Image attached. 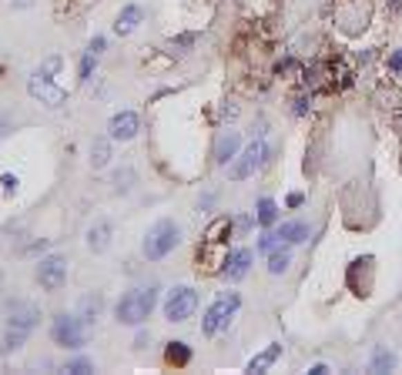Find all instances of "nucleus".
I'll return each mask as SVG.
<instances>
[{
  "mask_svg": "<svg viewBox=\"0 0 402 375\" xmlns=\"http://www.w3.org/2000/svg\"><path fill=\"white\" fill-rule=\"evenodd\" d=\"M67 372L70 375H88V372H94V362H90V358H74V362H67Z\"/></svg>",
  "mask_w": 402,
  "mask_h": 375,
  "instance_id": "b1692460",
  "label": "nucleus"
},
{
  "mask_svg": "<svg viewBox=\"0 0 402 375\" xmlns=\"http://www.w3.org/2000/svg\"><path fill=\"white\" fill-rule=\"evenodd\" d=\"M23 338H27V331L23 329H10V325H7V335L0 338V352H10V349L23 345Z\"/></svg>",
  "mask_w": 402,
  "mask_h": 375,
  "instance_id": "4be33fe9",
  "label": "nucleus"
},
{
  "mask_svg": "<svg viewBox=\"0 0 402 375\" xmlns=\"http://www.w3.org/2000/svg\"><path fill=\"white\" fill-rule=\"evenodd\" d=\"M88 50H90V54H101V50H104V37H94Z\"/></svg>",
  "mask_w": 402,
  "mask_h": 375,
  "instance_id": "7c9ffc66",
  "label": "nucleus"
},
{
  "mask_svg": "<svg viewBox=\"0 0 402 375\" xmlns=\"http://www.w3.org/2000/svg\"><path fill=\"white\" fill-rule=\"evenodd\" d=\"M7 128H10V121H7V117H3V114H0V137H3V134H7Z\"/></svg>",
  "mask_w": 402,
  "mask_h": 375,
  "instance_id": "f704fd0d",
  "label": "nucleus"
},
{
  "mask_svg": "<svg viewBox=\"0 0 402 375\" xmlns=\"http://www.w3.org/2000/svg\"><path fill=\"white\" fill-rule=\"evenodd\" d=\"M195 309H198V291L195 288H175L168 295V302H164L168 322H184V318L195 315Z\"/></svg>",
  "mask_w": 402,
  "mask_h": 375,
  "instance_id": "39448f33",
  "label": "nucleus"
},
{
  "mask_svg": "<svg viewBox=\"0 0 402 375\" xmlns=\"http://www.w3.org/2000/svg\"><path fill=\"white\" fill-rule=\"evenodd\" d=\"M164 362H168V365H188V362H191V349H188L184 342H168Z\"/></svg>",
  "mask_w": 402,
  "mask_h": 375,
  "instance_id": "f3484780",
  "label": "nucleus"
},
{
  "mask_svg": "<svg viewBox=\"0 0 402 375\" xmlns=\"http://www.w3.org/2000/svg\"><path fill=\"white\" fill-rule=\"evenodd\" d=\"M50 335H54V342H57V345H64V349H81V345L88 342L84 318H77V315H57Z\"/></svg>",
  "mask_w": 402,
  "mask_h": 375,
  "instance_id": "20e7f679",
  "label": "nucleus"
},
{
  "mask_svg": "<svg viewBox=\"0 0 402 375\" xmlns=\"http://www.w3.org/2000/svg\"><path fill=\"white\" fill-rule=\"evenodd\" d=\"M231 235V221L228 218H215L208 224V231H204V242H224Z\"/></svg>",
  "mask_w": 402,
  "mask_h": 375,
  "instance_id": "aec40b11",
  "label": "nucleus"
},
{
  "mask_svg": "<svg viewBox=\"0 0 402 375\" xmlns=\"http://www.w3.org/2000/svg\"><path fill=\"white\" fill-rule=\"evenodd\" d=\"M181 242V228L175 221H157L155 228L148 231V238H144V255L157 262V258H164L175 244Z\"/></svg>",
  "mask_w": 402,
  "mask_h": 375,
  "instance_id": "f03ea898",
  "label": "nucleus"
},
{
  "mask_svg": "<svg viewBox=\"0 0 402 375\" xmlns=\"http://www.w3.org/2000/svg\"><path fill=\"white\" fill-rule=\"evenodd\" d=\"M278 218V208H275V201L271 198H262L258 201V224H275Z\"/></svg>",
  "mask_w": 402,
  "mask_h": 375,
  "instance_id": "5701e85b",
  "label": "nucleus"
},
{
  "mask_svg": "<svg viewBox=\"0 0 402 375\" xmlns=\"http://www.w3.org/2000/svg\"><path fill=\"white\" fill-rule=\"evenodd\" d=\"M238 305H242V298H238L235 291L218 295V298L211 302V309L204 311V318H201V331H204V335H218V331L228 325V318L238 311Z\"/></svg>",
  "mask_w": 402,
  "mask_h": 375,
  "instance_id": "7ed1b4c3",
  "label": "nucleus"
},
{
  "mask_svg": "<svg viewBox=\"0 0 402 375\" xmlns=\"http://www.w3.org/2000/svg\"><path fill=\"white\" fill-rule=\"evenodd\" d=\"M108 131H111L114 141H131L134 134H137V114H134V110H121V114H114L111 124H108Z\"/></svg>",
  "mask_w": 402,
  "mask_h": 375,
  "instance_id": "9b49d317",
  "label": "nucleus"
},
{
  "mask_svg": "<svg viewBox=\"0 0 402 375\" xmlns=\"http://www.w3.org/2000/svg\"><path fill=\"white\" fill-rule=\"evenodd\" d=\"M191 44H195V34H184V37L175 41V47H191Z\"/></svg>",
  "mask_w": 402,
  "mask_h": 375,
  "instance_id": "2f4dec72",
  "label": "nucleus"
},
{
  "mask_svg": "<svg viewBox=\"0 0 402 375\" xmlns=\"http://www.w3.org/2000/svg\"><path fill=\"white\" fill-rule=\"evenodd\" d=\"M155 302H157V288H134V291H128V295L117 302L114 315H117L121 325H141V322H148Z\"/></svg>",
  "mask_w": 402,
  "mask_h": 375,
  "instance_id": "f257e3e1",
  "label": "nucleus"
},
{
  "mask_svg": "<svg viewBox=\"0 0 402 375\" xmlns=\"http://www.w3.org/2000/svg\"><path fill=\"white\" fill-rule=\"evenodd\" d=\"M289 262H291L289 248H271V251H268V271H271V275H282V271L289 268Z\"/></svg>",
  "mask_w": 402,
  "mask_h": 375,
  "instance_id": "6ab92c4d",
  "label": "nucleus"
},
{
  "mask_svg": "<svg viewBox=\"0 0 402 375\" xmlns=\"http://www.w3.org/2000/svg\"><path fill=\"white\" fill-rule=\"evenodd\" d=\"M275 235H278L282 242H291V244L305 242V238H309V224H302V221H289V224H282Z\"/></svg>",
  "mask_w": 402,
  "mask_h": 375,
  "instance_id": "dca6fc26",
  "label": "nucleus"
},
{
  "mask_svg": "<svg viewBox=\"0 0 402 375\" xmlns=\"http://www.w3.org/2000/svg\"><path fill=\"white\" fill-rule=\"evenodd\" d=\"M0 181H3V191H7V195H10V191H17V177L14 175H3Z\"/></svg>",
  "mask_w": 402,
  "mask_h": 375,
  "instance_id": "c756f323",
  "label": "nucleus"
},
{
  "mask_svg": "<svg viewBox=\"0 0 402 375\" xmlns=\"http://www.w3.org/2000/svg\"><path fill=\"white\" fill-rule=\"evenodd\" d=\"M278 242H282V238H278L275 231H268V235H262V242H258V251H271Z\"/></svg>",
  "mask_w": 402,
  "mask_h": 375,
  "instance_id": "a878e982",
  "label": "nucleus"
},
{
  "mask_svg": "<svg viewBox=\"0 0 402 375\" xmlns=\"http://www.w3.org/2000/svg\"><path fill=\"white\" fill-rule=\"evenodd\" d=\"M265 157H268L265 144H262V141H251V144L245 148V155L238 157V164L231 168V177H235V181H245V177H251L258 168H262V164H265Z\"/></svg>",
  "mask_w": 402,
  "mask_h": 375,
  "instance_id": "6e6552de",
  "label": "nucleus"
},
{
  "mask_svg": "<svg viewBox=\"0 0 402 375\" xmlns=\"http://www.w3.org/2000/svg\"><path fill=\"white\" fill-rule=\"evenodd\" d=\"M108 244H111V224L108 221H97L88 231V248L90 251H104Z\"/></svg>",
  "mask_w": 402,
  "mask_h": 375,
  "instance_id": "2eb2a0df",
  "label": "nucleus"
},
{
  "mask_svg": "<svg viewBox=\"0 0 402 375\" xmlns=\"http://www.w3.org/2000/svg\"><path fill=\"white\" fill-rule=\"evenodd\" d=\"M94 57H97V54H84V61H81V81H88L90 77V67H94Z\"/></svg>",
  "mask_w": 402,
  "mask_h": 375,
  "instance_id": "bb28decb",
  "label": "nucleus"
},
{
  "mask_svg": "<svg viewBox=\"0 0 402 375\" xmlns=\"http://www.w3.org/2000/svg\"><path fill=\"white\" fill-rule=\"evenodd\" d=\"M291 104H295V114H305V110H309V94H298V97H295V101H291Z\"/></svg>",
  "mask_w": 402,
  "mask_h": 375,
  "instance_id": "cd10ccee",
  "label": "nucleus"
},
{
  "mask_svg": "<svg viewBox=\"0 0 402 375\" xmlns=\"http://www.w3.org/2000/svg\"><path fill=\"white\" fill-rule=\"evenodd\" d=\"M302 201H305V198H302V195H289V208H298Z\"/></svg>",
  "mask_w": 402,
  "mask_h": 375,
  "instance_id": "473e14b6",
  "label": "nucleus"
},
{
  "mask_svg": "<svg viewBox=\"0 0 402 375\" xmlns=\"http://www.w3.org/2000/svg\"><path fill=\"white\" fill-rule=\"evenodd\" d=\"M101 311V298H84V322H94Z\"/></svg>",
  "mask_w": 402,
  "mask_h": 375,
  "instance_id": "393cba45",
  "label": "nucleus"
},
{
  "mask_svg": "<svg viewBox=\"0 0 402 375\" xmlns=\"http://www.w3.org/2000/svg\"><path fill=\"white\" fill-rule=\"evenodd\" d=\"M396 369V355L389 352V349H376V355H372V362H369V372H392Z\"/></svg>",
  "mask_w": 402,
  "mask_h": 375,
  "instance_id": "a211bd4d",
  "label": "nucleus"
},
{
  "mask_svg": "<svg viewBox=\"0 0 402 375\" xmlns=\"http://www.w3.org/2000/svg\"><path fill=\"white\" fill-rule=\"evenodd\" d=\"M389 70H392V74H402V47L389 57Z\"/></svg>",
  "mask_w": 402,
  "mask_h": 375,
  "instance_id": "c85d7f7f",
  "label": "nucleus"
},
{
  "mask_svg": "<svg viewBox=\"0 0 402 375\" xmlns=\"http://www.w3.org/2000/svg\"><path fill=\"white\" fill-rule=\"evenodd\" d=\"M37 282H41V288H47V291H61L67 282V262L61 255L41 258V265H37Z\"/></svg>",
  "mask_w": 402,
  "mask_h": 375,
  "instance_id": "0eeeda50",
  "label": "nucleus"
},
{
  "mask_svg": "<svg viewBox=\"0 0 402 375\" xmlns=\"http://www.w3.org/2000/svg\"><path fill=\"white\" fill-rule=\"evenodd\" d=\"M248 268H251V251H248V248H238V251L228 255L222 275L228 278V282H242V278L248 275Z\"/></svg>",
  "mask_w": 402,
  "mask_h": 375,
  "instance_id": "9d476101",
  "label": "nucleus"
},
{
  "mask_svg": "<svg viewBox=\"0 0 402 375\" xmlns=\"http://www.w3.org/2000/svg\"><path fill=\"white\" fill-rule=\"evenodd\" d=\"M37 318H41V309H37V305H30V302H17L14 309L7 311V325H10V329L30 331L34 325H37Z\"/></svg>",
  "mask_w": 402,
  "mask_h": 375,
  "instance_id": "1a4fd4ad",
  "label": "nucleus"
},
{
  "mask_svg": "<svg viewBox=\"0 0 402 375\" xmlns=\"http://www.w3.org/2000/svg\"><path fill=\"white\" fill-rule=\"evenodd\" d=\"M17 3H30V0H17Z\"/></svg>",
  "mask_w": 402,
  "mask_h": 375,
  "instance_id": "c9c22d12",
  "label": "nucleus"
},
{
  "mask_svg": "<svg viewBox=\"0 0 402 375\" xmlns=\"http://www.w3.org/2000/svg\"><path fill=\"white\" fill-rule=\"evenodd\" d=\"M27 90H30V97H37L41 104H47V108H64L67 104V90L57 88L44 70H41V74H34V77L27 81Z\"/></svg>",
  "mask_w": 402,
  "mask_h": 375,
  "instance_id": "423d86ee",
  "label": "nucleus"
},
{
  "mask_svg": "<svg viewBox=\"0 0 402 375\" xmlns=\"http://www.w3.org/2000/svg\"><path fill=\"white\" fill-rule=\"evenodd\" d=\"M309 372H312V375H325V372H329V369H325V365H322V362H318V365H312V369H309Z\"/></svg>",
  "mask_w": 402,
  "mask_h": 375,
  "instance_id": "72a5a7b5",
  "label": "nucleus"
},
{
  "mask_svg": "<svg viewBox=\"0 0 402 375\" xmlns=\"http://www.w3.org/2000/svg\"><path fill=\"white\" fill-rule=\"evenodd\" d=\"M282 355V345H268L265 352H258L251 362H248V372L251 375H258V372H268L271 365H275V358Z\"/></svg>",
  "mask_w": 402,
  "mask_h": 375,
  "instance_id": "4468645a",
  "label": "nucleus"
},
{
  "mask_svg": "<svg viewBox=\"0 0 402 375\" xmlns=\"http://www.w3.org/2000/svg\"><path fill=\"white\" fill-rule=\"evenodd\" d=\"M141 21H144V10H141L137 3H131V7H124V10L117 14V21H114V34H121V37H124V34H131Z\"/></svg>",
  "mask_w": 402,
  "mask_h": 375,
  "instance_id": "ddd939ff",
  "label": "nucleus"
},
{
  "mask_svg": "<svg viewBox=\"0 0 402 375\" xmlns=\"http://www.w3.org/2000/svg\"><path fill=\"white\" fill-rule=\"evenodd\" d=\"M108 161H111V144H108L104 137H97V141L90 144V164H94V168H104Z\"/></svg>",
  "mask_w": 402,
  "mask_h": 375,
  "instance_id": "412c9836",
  "label": "nucleus"
},
{
  "mask_svg": "<svg viewBox=\"0 0 402 375\" xmlns=\"http://www.w3.org/2000/svg\"><path fill=\"white\" fill-rule=\"evenodd\" d=\"M238 144H242L238 131H224L222 137H218V144H215V161H218V164H228L231 157L238 155Z\"/></svg>",
  "mask_w": 402,
  "mask_h": 375,
  "instance_id": "f8f14e48",
  "label": "nucleus"
}]
</instances>
